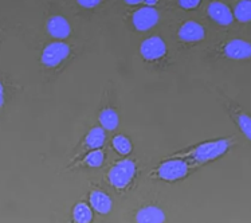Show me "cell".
<instances>
[{"label":"cell","mask_w":251,"mask_h":223,"mask_svg":"<svg viewBox=\"0 0 251 223\" xmlns=\"http://www.w3.org/2000/svg\"><path fill=\"white\" fill-rule=\"evenodd\" d=\"M144 4L148 5V7H154V5L159 3V0H144Z\"/></svg>","instance_id":"cell-23"},{"label":"cell","mask_w":251,"mask_h":223,"mask_svg":"<svg viewBox=\"0 0 251 223\" xmlns=\"http://www.w3.org/2000/svg\"><path fill=\"white\" fill-rule=\"evenodd\" d=\"M72 52V47L65 42H51L49 43L41 54V62L49 69L58 68L67 59Z\"/></svg>","instance_id":"cell-4"},{"label":"cell","mask_w":251,"mask_h":223,"mask_svg":"<svg viewBox=\"0 0 251 223\" xmlns=\"http://www.w3.org/2000/svg\"><path fill=\"white\" fill-rule=\"evenodd\" d=\"M232 143L230 139H219V140H211L200 143L196 146H192L190 148L180 149L175 153H171L167 157H183L188 159L192 163L201 164V163H208L221 157L230 149Z\"/></svg>","instance_id":"cell-1"},{"label":"cell","mask_w":251,"mask_h":223,"mask_svg":"<svg viewBox=\"0 0 251 223\" xmlns=\"http://www.w3.org/2000/svg\"><path fill=\"white\" fill-rule=\"evenodd\" d=\"M195 163L183 157H168L161 160L149 173V177L159 179L163 182H177L191 173Z\"/></svg>","instance_id":"cell-2"},{"label":"cell","mask_w":251,"mask_h":223,"mask_svg":"<svg viewBox=\"0 0 251 223\" xmlns=\"http://www.w3.org/2000/svg\"><path fill=\"white\" fill-rule=\"evenodd\" d=\"M98 123L103 129L108 130V132L116 130L118 128V124H120V117H118L117 110L113 109L110 106L103 108L98 114Z\"/></svg>","instance_id":"cell-14"},{"label":"cell","mask_w":251,"mask_h":223,"mask_svg":"<svg viewBox=\"0 0 251 223\" xmlns=\"http://www.w3.org/2000/svg\"><path fill=\"white\" fill-rule=\"evenodd\" d=\"M230 109L231 114H232V117L235 120L236 125H238V128L251 141V116L247 114L246 112L241 110L239 108H236V106H231Z\"/></svg>","instance_id":"cell-16"},{"label":"cell","mask_w":251,"mask_h":223,"mask_svg":"<svg viewBox=\"0 0 251 223\" xmlns=\"http://www.w3.org/2000/svg\"><path fill=\"white\" fill-rule=\"evenodd\" d=\"M105 157H106V153L102 148L90 149L86 155L83 156L82 160H79L78 166L87 167V168H100V167L103 166Z\"/></svg>","instance_id":"cell-15"},{"label":"cell","mask_w":251,"mask_h":223,"mask_svg":"<svg viewBox=\"0 0 251 223\" xmlns=\"http://www.w3.org/2000/svg\"><path fill=\"white\" fill-rule=\"evenodd\" d=\"M124 1L129 5H136V4H140V3H143L144 0H124Z\"/></svg>","instance_id":"cell-24"},{"label":"cell","mask_w":251,"mask_h":223,"mask_svg":"<svg viewBox=\"0 0 251 223\" xmlns=\"http://www.w3.org/2000/svg\"><path fill=\"white\" fill-rule=\"evenodd\" d=\"M113 149L117 152L118 155L121 156H129L133 150V146L132 141L129 140V137L125 135H117L112 139Z\"/></svg>","instance_id":"cell-18"},{"label":"cell","mask_w":251,"mask_h":223,"mask_svg":"<svg viewBox=\"0 0 251 223\" xmlns=\"http://www.w3.org/2000/svg\"><path fill=\"white\" fill-rule=\"evenodd\" d=\"M159 12L154 7H141L132 15V22L136 30L148 31L159 23Z\"/></svg>","instance_id":"cell-6"},{"label":"cell","mask_w":251,"mask_h":223,"mask_svg":"<svg viewBox=\"0 0 251 223\" xmlns=\"http://www.w3.org/2000/svg\"><path fill=\"white\" fill-rule=\"evenodd\" d=\"M201 0H177L179 5L183 10H196Z\"/></svg>","instance_id":"cell-20"},{"label":"cell","mask_w":251,"mask_h":223,"mask_svg":"<svg viewBox=\"0 0 251 223\" xmlns=\"http://www.w3.org/2000/svg\"><path fill=\"white\" fill-rule=\"evenodd\" d=\"M77 3L83 8H94L101 3V0H77Z\"/></svg>","instance_id":"cell-21"},{"label":"cell","mask_w":251,"mask_h":223,"mask_svg":"<svg viewBox=\"0 0 251 223\" xmlns=\"http://www.w3.org/2000/svg\"><path fill=\"white\" fill-rule=\"evenodd\" d=\"M47 32L55 39H66L72 34V26L63 16H51L47 21Z\"/></svg>","instance_id":"cell-11"},{"label":"cell","mask_w":251,"mask_h":223,"mask_svg":"<svg viewBox=\"0 0 251 223\" xmlns=\"http://www.w3.org/2000/svg\"><path fill=\"white\" fill-rule=\"evenodd\" d=\"M136 172L137 164L133 160L124 159L109 168L106 172V182L117 191H126L133 183Z\"/></svg>","instance_id":"cell-3"},{"label":"cell","mask_w":251,"mask_h":223,"mask_svg":"<svg viewBox=\"0 0 251 223\" xmlns=\"http://www.w3.org/2000/svg\"><path fill=\"white\" fill-rule=\"evenodd\" d=\"M223 55L232 61L250 59L251 43L243 39H231L223 46Z\"/></svg>","instance_id":"cell-7"},{"label":"cell","mask_w":251,"mask_h":223,"mask_svg":"<svg viewBox=\"0 0 251 223\" xmlns=\"http://www.w3.org/2000/svg\"><path fill=\"white\" fill-rule=\"evenodd\" d=\"M5 97H4V88H3V83L0 82V108L4 105Z\"/></svg>","instance_id":"cell-22"},{"label":"cell","mask_w":251,"mask_h":223,"mask_svg":"<svg viewBox=\"0 0 251 223\" xmlns=\"http://www.w3.org/2000/svg\"><path fill=\"white\" fill-rule=\"evenodd\" d=\"M165 221H167V215H165L164 210L157 206H153V204L144 206L134 215V222L139 223H161Z\"/></svg>","instance_id":"cell-12"},{"label":"cell","mask_w":251,"mask_h":223,"mask_svg":"<svg viewBox=\"0 0 251 223\" xmlns=\"http://www.w3.org/2000/svg\"><path fill=\"white\" fill-rule=\"evenodd\" d=\"M106 141V130L102 126H94L87 132L83 139V148L86 149H97L102 148Z\"/></svg>","instance_id":"cell-13"},{"label":"cell","mask_w":251,"mask_h":223,"mask_svg":"<svg viewBox=\"0 0 251 223\" xmlns=\"http://www.w3.org/2000/svg\"><path fill=\"white\" fill-rule=\"evenodd\" d=\"M208 15L214 22L221 26H228L234 22V14L230 7L222 1H212L208 5Z\"/></svg>","instance_id":"cell-10"},{"label":"cell","mask_w":251,"mask_h":223,"mask_svg":"<svg viewBox=\"0 0 251 223\" xmlns=\"http://www.w3.org/2000/svg\"><path fill=\"white\" fill-rule=\"evenodd\" d=\"M140 54L148 62H157L167 55V45L160 37H151L140 45Z\"/></svg>","instance_id":"cell-5"},{"label":"cell","mask_w":251,"mask_h":223,"mask_svg":"<svg viewBox=\"0 0 251 223\" xmlns=\"http://www.w3.org/2000/svg\"><path fill=\"white\" fill-rule=\"evenodd\" d=\"M177 37L181 42L185 43H195V42H201L205 38L204 27L199 25L198 22L188 21L181 25L177 32Z\"/></svg>","instance_id":"cell-8"},{"label":"cell","mask_w":251,"mask_h":223,"mask_svg":"<svg viewBox=\"0 0 251 223\" xmlns=\"http://www.w3.org/2000/svg\"><path fill=\"white\" fill-rule=\"evenodd\" d=\"M234 19L241 23L251 22V0H241L234 8Z\"/></svg>","instance_id":"cell-19"},{"label":"cell","mask_w":251,"mask_h":223,"mask_svg":"<svg viewBox=\"0 0 251 223\" xmlns=\"http://www.w3.org/2000/svg\"><path fill=\"white\" fill-rule=\"evenodd\" d=\"M89 203L93 210L100 215H108L113 208L112 198L101 190H92L89 192Z\"/></svg>","instance_id":"cell-9"},{"label":"cell","mask_w":251,"mask_h":223,"mask_svg":"<svg viewBox=\"0 0 251 223\" xmlns=\"http://www.w3.org/2000/svg\"><path fill=\"white\" fill-rule=\"evenodd\" d=\"M93 208L85 202H78L73 208V221L78 223H87L93 221Z\"/></svg>","instance_id":"cell-17"}]
</instances>
